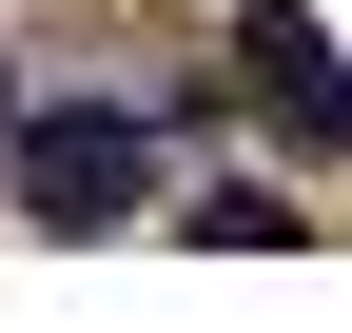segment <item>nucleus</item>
Instances as JSON below:
<instances>
[{
    "label": "nucleus",
    "instance_id": "2",
    "mask_svg": "<svg viewBox=\"0 0 352 333\" xmlns=\"http://www.w3.org/2000/svg\"><path fill=\"white\" fill-rule=\"evenodd\" d=\"M235 39H254V78H274V118H294V138H314V157H352V78H333V39L294 20V0H254Z\"/></svg>",
    "mask_w": 352,
    "mask_h": 333
},
{
    "label": "nucleus",
    "instance_id": "1",
    "mask_svg": "<svg viewBox=\"0 0 352 333\" xmlns=\"http://www.w3.org/2000/svg\"><path fill=\"white\" fill-rule=\"evenodd\" d=\"M138 177H157L138 118H98V98H78V118H20V216H39V235H118Z\"/></svg>",
    "mask_w": 352,
    "mask_h": 333
}]
</instances>
